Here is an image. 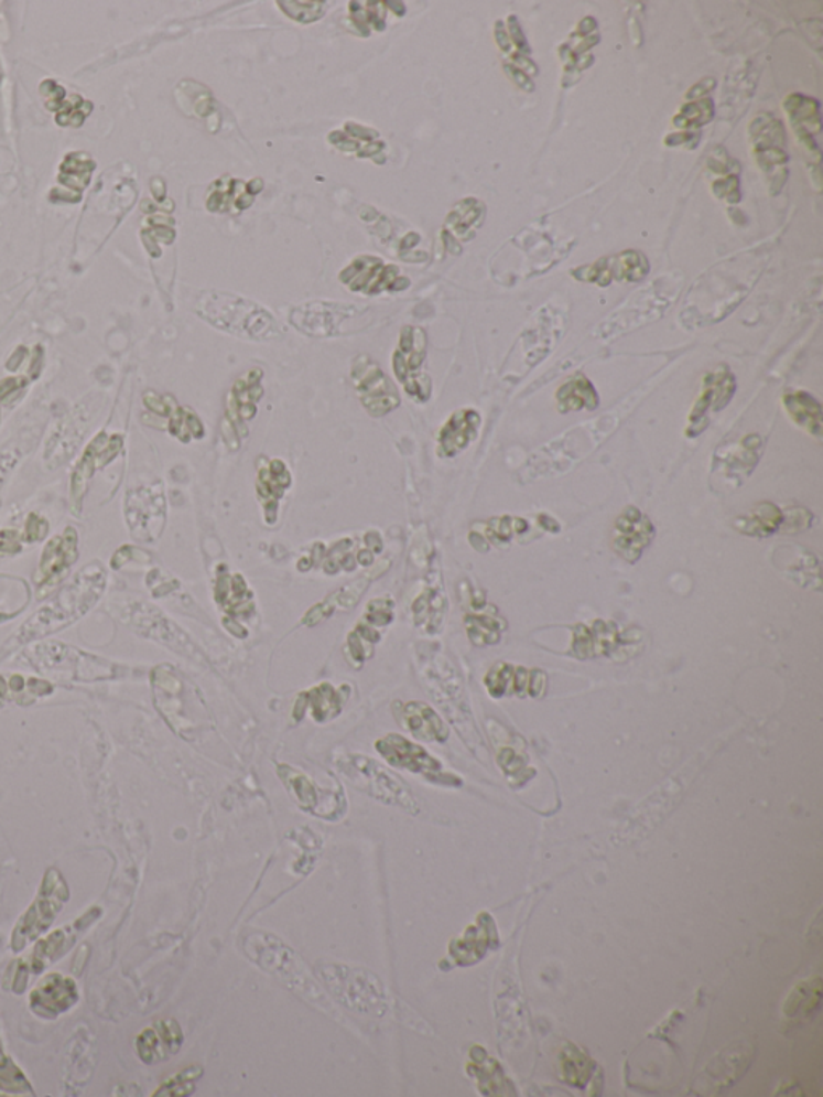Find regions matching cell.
I'll return each mask as SVG.
<instances>
[{"label":"cell","mask_w":823,"mask_h":1097,"mask_svg":"<svg viewBox=\"0 0 823 1097\" xmlns=\"http://www.w3.org/2000/svg\"><path fill=\"white\" fill-rule=\"evenodd\" d=\"M105 587H107V571L100 563H89L84 567L75 580L52 599L51 604L37 610L28 622L23 623L19 633L3 647L2 657L78 622L97 604Z\"/></svg>","instance_id":"cell-1"},{"label":"cell","mask_w":823,"mask_h":1097,"mask_svg":"<svg viewBox=\"0 0 823 1097\" xmlns=\"http://www.w3.org/2000/svg\"><path fill=\"white\" fill-rule=\"evenodd\" d=\"M241 948L248 958L258 964L262 970L285 983L290 990L300 994L304 1001L311 1002L322 1011L332 1014L334 1008L328 1002L327 994L315 983L313 972L303 959L285 943L271 934H250L241 942Z\"/></svg>","instance_id":"cell-2"},{"label":"cell","mask_w":823,"mask_h":1097,"mask_svg":"<svg viewBox=\"0 0 823 1097\" xmlns=\"http://www.w3.org/2000/svg\"><path fill=\"white\" fill-rule=\"evenodd\" d=\"M198 311L203 319L229 334L253 340H269L279 335L274 318L245 298L208 292L199 301Z\"/></svg>","instance_id":"cell-3"},{"label":"cell","mask_w":823,"mask_h":1097,"mask_svg":"<svg viewBox=\"0 0 823 1097\" xmlns=\"http://www.w3.org/2000/svg\"><path fill=\"white\" fill-rule=\"evenodd\" d=\"M28 664L37 671L72 681L97 682L107 681L118 676L117 665L107 658L86 654L78 648L62 643H45L28 650Z\"/></svg>","instance_id":"cell-4"},{"label":"cell","mask_w":823,"mask_h":1097,"mask_svg":"<svg viewBox=\"0 0 823 1097\" xmlns=\"http://www.w3.org/2000/svg\"><path fill=\"white\" fill-rule=\"evenodd\" d=\"M69 900L68 883L57 869H48L42 879L36 899L30 904L12 932L13 951L20 953L41 938L52 927Z\"/></svg>","instance_id":"cell-5"},{"label":"cell","mask_w":823,"mask_h":1097,"mask_svg":"<svg viewBox=\"0 0 823 1097\" xmlns=\"http://www.w3.org/2000/svg\"><path fill=\"white\" fill-rule=\"evenodd\" d=\"M318 977L335 998L362 1014L383 1015L388 1009L383 983L372 972L343 966H324L318 969Z\"/></svg>","instance_id":"cell-6"},{"label":"cell","mask_w":823,"mask_h":1097,"mask_svg":"<svg viewBox=\"0 0 823 1097\" xmlns=\"http://www.w3.org/2000/svg\"><path fill=\"white\" fill-rule=\"evenodd\" d=\"M343 773L351 779L360 791L387 805L399 806L411 815L419 813V804L413 798L411 788L402 783L401 777L392 774L369 756L351 755L339 763Z\"/></svg>","instance_id":"cell-7"},{"label":"cell","mask_w":823,"mask_h":1097,"mask_svg":"<svg viewBox=\"0 0 823 1097\" xmlns=\"http://www.w3.org/2000/svg\"><path fill=\"white\" fill-rule=\"evenodd\" d=\"M749 139L758 166L770 179V189H776L773 194H777L787 182L783 122L772 114H761L749 125Z\"/></svg>","instance_id":"cell-8"},{"label":"cell","mask_w":823,"mask_h":1097,"mask_svg":"<svg viewBox=\"0 0 823 1097\" xmlns=\"http://www.w3.org/2000/svg\"><path fill=\"white\" fill-rule=\"evenodd\" d=\"M675 298H678V293L664 294V289L660 287V282L651 283L648 289L640 290L636 297L629 298L628 303L621 310H616L615 314L602 324V329H605L604 336L621 335L647 324V322L660 319L664 311L674 303Z\"/></svg>","instance_id":"cell-9"},{"label":"cell","mask_w":823,"mask_h":1097,"mask_svg":"<svg viewBox=\"0 0 823 1097\" xmlns=\"http://www.w3.org/2000/svg\"><path fill=\"white\" fill-rule=\"evenodd\" d=\"M737 388L735 375L727 366H719L703 378V388L699 399L689 413L685 434L696 438L707 429L710 412H719L732 401Z\"/></svg>","instance_id":"cell-10"},{"label":"cell","mask_w":823,"mask_h":1097,"mask_svg":"<svg viewBox=\"0 0 823 1097\" xmlns=\"http://www.w3.org/2000/svg\"><path fill=\"white\" fill-rule=\"evenodd\" d=\"M650 265L640 251L628 250L622 254L598 259L594 265L573 269L571 276L581 282L597 283L608 287L613 280L618 282H640L646 279Z\"/></svg>","instance_id":"cell-11"},{"label":"cell","mask_w":823,"mask_h":1097,"mask_svg":"<svg viewBox=\"0 0 823 1097\" xmlns=\"http://www.w3.org/2000/svg\"><path fill=\"white\" fill-rule=\"evenodd\" d=\"M79 1001L78 985L72 977L59 972L47 974L30 993V1009L34 1015L55 1020L75 1008Z\"/></svg>","instance_id":"cell-12"},{"label":"cell","mask_w":823,"mask_h":1097,"mask_svg":"<svg viewBox=\"0 0 823 1097\" xmlns=\"http://www.w3.org/2000/svg\"><path fill=\"white\" fill-rule=\"evenodd\" d=\"M100 916L101 911L98 907H93V910L87 911L86 914H83L73 924L52 932L47 937L40 938V942L36 943V948L33 949L26 962L28 967H30V972L41 974L42 970L47 969V966L62 959L73 948V945L78 942L80 934L86 932V928L90 927Z\"/></svg>","instance_id":"cell-13"},{"label":"cell","mask_w":823,"mask_h":1097,"mask_svg":"<svg viewBox=\"0 0 823 1097\" xmlns=\"http://www.w3.org/2000/svg\"><path fill=\"white\" fill-rule=\"evenodd\" d=\"M126 518L134 538L153 541L163 529V494L153 490L131 491L126 499Z\"/></svg>","instance_id":"cell-14"},{"label":"cell","mask_w":823,"mask_h":1097,"mask_svg":"<svg viewBox=\"0 0 823 1097\" xmlns=\"http://www.w3.org/2000/svg\"><path fill=\"white\" fill-rule=\"evenodd\" d=\"M375 749L392 767L422 774L432 781H437L441 767H443V764L430 755L423 746L413 744L402 735H387L375 744Z\"/></svg>","instance_id":"cell-15"},{"label":"cell","mask_w":823,"mask_h":1097,"mask_svg":"<svg viewBox=\"0 0 823 1097\" xmlns=\"http://www.w3.org/2000/svg\"><path fill=\"white\" fill-rule=\"evenodd\" d=\"M654 535L657 531L650 518L637 507H628L616 520L613 529V548L622 559L634 563L653 541Z\"/></svg>","instance_id":"cell-16"},{"label":"cell","mask_w":823,"mask_h":1097,"mask_svg":"<svg viewBox=\"0 0 823 1097\" xmlns=\"http://www.w3.org/2000/svg\"><path fill=\"white\" fill-rule=\"evenodd\" d=\"M184 1043V1033L176 1020H160L149 1029L143 1030L136 1040V1050L140 1061L147 1065L160 1064L171 1056H176Z\"/></svg>","instance_id":"cell-17"},{"label":"cell","mask_w":823,"mask_h":1097,"mask_svg":"<svg viewBox=\"0 0 823 1097\" xmlns=\"http://www.w3.org/2000/svg\"><path fill=\"white\" fill-rule=\"evenodd\" d=\"M356 313L349 304L310 303L293 311L292 322L304 334L331 336L339 334V325Z\"/></svg>","instance_id":"cell-18"},{"label":"cell","mask_w":823,"mask_h":1097,"mask_svg":"<svg viewBox=\"0 0 823 1097\" xmlns=\"http://www.w3.org/2000/svg\"><path fill=\"white\" fill-rule=\"evenodd\" d=\"M783 110L787 111L788 121L793 128L794 135L800 139L805 152L821 157L814 136L821 132V104L815 98L803 96V94H791L784 98Z\"/></svg>","instance_id":"cell-19"},{"label":"cell","mask_w":823,"mask_h":1097,"mask_svg":"<svg viewBox=\"0 0 823 1097\" xmlns=\"http://www.w3.org/2000/svg\"><path fill=\"white\" fill-rule=\"evenodd\" d=\"M78 533L73 528H66V531L55 536L42 552L40 570L34 578L37 587L59 580L62 574L78 560Z\"/></svg>","instance_id":"cell-20"},{"label":"cell","mask_w":823,"mask_h":1097,"mask_svg":"<svg viewBox=\"0 0 823 1097\" xmlns=\"http://www.w3.org/2000/svg\"><path fill=\"white\" fill-rule=\"evenodd\" d=\"M490 938H497L496 928H494L490 916L481 914L478 925L468 927L464 937L451 943V956L461 966H470V964L478 962L486 955V951H488Z\"/></svg>","instance_id":"cell-21"},{"label":"cell","mask_w":823,"mask_h":1097,"mask_svg":"<svg viewBox=\"0 0 823 1097\" xmlns=\"http://www.w3.org/2000/svg\"><path fill=\"white\" fill-rule=\"evenodd\" d=\"M783 408L800 429L808 431L815 440L822 441L823 409L811 392L804 390L784 392Z\"/></svg>","instance_id":"cell-22"},{"label":"cell","mask_w":823,"mask_h":1097,"mask_svg":"<svg viewBox=\"0 0 823 1097\" xmlns=\"http://www.w3.org/2000/svg\"><path fill=\"white\" fill-rule=\"evenodd\" d=\"M402 724L420 741L444 742L450 735L436 711L422 702L405 703L402 708Z\"/></svg>","instance_id":"cell-23"},{"label":"cell","mask_w":823,"mask_h":1097,"mask_svg":"<svg viewBox=\"0 0 823 1097\" xmlns=\"http://www.w3.org/2000/svg\"><path fill=\"white\" fill-rule=\"evenodd\" d=\"M559 412L595 411L600 405V398L586 375L576 374L568 378L555 395Z\"/></svg>","instance_id":"cell-24"},{"label":"cell","mask_w":823,"mask_h":1097,"mask_svg":"<svg viewBox=\"0 0 823 1097\" xmlns=\"http://www.w3.org/2000/svg\"><path fill=\"white\" fill-rule=\"evenodd\" d=\"M479 423H481L479 413L472 409L455 412L441 433L443 455H455L465 450L478 434Z\"/></svg>","instance_id":"cell-25"},{"label":"cell","mask_w":823,"mask_h":1097,"mask_svg":"<svg viewBox=\"0 0 823 1097\" xmlns=\"http://www.w3.org/2000/svg\"><path fill=\"white\" fill-rule=\"evenodd\" d=\"M279 776L304 811L321 816V791L306 774L282 764L279 766Z\"/></svg>","instance_id":"cell-26"},{"label":"cell","mask_w":823,"mask_h":1097,"mask_svg":"<svg viewBox=\"0 0 823 1097\" xmlns=\"http://www.w3.org/2000/svg\"><path fill=\"white\" fill-rule=\"evenodd\" d=\"M783 520V512L776 504L762 503L758 504V507L748 517H741L740 520H737L735 527L744 535L765 538L782 527Z\"/></svg>","instance_id":"cell-27"},{"label":"cell","mask_w":823,"mask_h":1097,"mask_svg":"<svg viewBox=\"0 0 823 1097\" xmlns=\"http://www.w3.org/2000/svg\"><path fill=\"white\" fill-rule=\"evenodd\" d=\"M822 998V981L819 977L801 981L791 991L783 1012L787 1018H798V1015H809L819 1008Z\"/></svg>","instance_id":"cell-28"},{"label":"cell","mask_w":823,"mask_h":1097,"mask_svg":"<svg viewBox=\"0 0 823 1097\" xmlns=\"http://www.w3.org/2000/svg\"><path fill=\"white\" fill-rule=\"evenodd\" d=\"M0 1091L9 1093V1095L36 1096L26 1075L3 1051L2 1041H0Z\"/></svg>","instance_id":"cell-29"},{"label":"cell","mask_w":823,"mask_h":1097,"mask_svg":"<svg viewBox=\"0 0 823 1097\" xmlns=\"http://www.w3.org/2000/svg\"><path fill=\"white\" fill-rule=\"evenodd\" d=\"M307 703L313 707V717L317 721L334 720L342 711V697L335 692L334 687L328 685L318 686L310 696H306Z\"/></svg>","instance_id":"cell-30"},{"label":"cell","mask_w":823,"mask_h":1097,"mask_svg":"<svg viewBox=\"0 0 823 1097\" xmlns=\"http://www.w3.org/2000/svg\"><path fill=\"white\" fill-rule=\"evenodd\" d=\"M571 1050L563 1051V1074H565L566 1082L570 1085L580 1086L584 1088L588 1082V1077L592 1074V1067H594V1062L591 1058L584 1056L577 1047L571 1046Z\"/></svg>","instance_id":"cell-31"},{"label":"cell","mask_w":823,"mask_h":1097,"mask_svg":"<svg viewBox=\"0 0 823 1097\" xmlns=\"http://www.w3.org/2000/svg\"><path fill=\"white\" fill-rule=\"evenodd\" d=\"M202 1075L203 1068L199 1065H192V1067L184 1068V1071L167 1078L153 1096H191L195 1091L196 1082L202 1078Z\"/></svg>","instance_id":"cell-32"},{"label":"cell","mask_w":823,"mask_h":1097,"mask_svg":"<svg viewBox=\"0 0 823 1097\" xmlns=\"http://www.w3.org/2000/svg\"><path fill=\"white\" fill-rule=\"evenodd\" d=\"M714 117V105L711 98H700V100L689 101L679 111L678 117L672 119L678 128H692V126H705Z\"/></svg>","instance_id":"cell-33"},{"label":"cell","mask_w":823,"mask_h":1097,"mask_svg":"<svg viewBox=\"0 0 823 1097\" xmlns=\"http://www.w3.org/2000/svg\"><path fill=\"white\" fill-rule=\"evenodd\" d=\"M283 12L297 23H313L325 13L324 2H279Z\"/></svg>","instance_id":"cell-34"},{"label":"cell","mask_w":823,"mask_h":1097,"mask_svg":"<svg viewBox=\"0 0 823 1097\" xmlns=\"http://www.w3.org/2000/svg\"><path fill=\"white\" fill-rule=\"evenodd\" d=\"M713 194L717 198L727 200L728 203L740 202V184H738V178L735 174L730 176L721 179V181L714 182Z\"/></svg>","instance_id":"cell-35"},{"label":"cell","mask_w":823,"mask_h":1097,"mask_svg":"<svg viewBox=\"0 0 823 1097\" xmlns=\"http://www.w3.org/2000/svg\"><path fill=\"white\" fill-rule=\"evenodd\" d=\"M392 604L387 599H381V601H372L369 605V612H367V620L373 625L385 626L392 620Z\"/></svg>","instance_id":"cell-36"},{"label":"cell","mask_w":823,"mask_h":1097,"mask_svg":"<svg viewBox=\"0 0 823 1097\" xmlns=\"http://www.w3.org/2000/svg\"><path fill=\"white\" fill-rule=\"evenodd\" d=\"M48 525L44 518L37 517L36 514H31L26 521V541L34 542L41 541L45 535H47Z\"/></svg>","instance_id":"cell-37"},{"label":"cell","mask_w":823,"mask_h":1097,"mask_svg":"<svg viewBox=\"0 0 823 1097\" xmlns=\"http://www.w3.org/2000/svg\"><path fill=\"white\" fill-rule=\"evenodd\" d=\"M714 84H716V80H714L713 78L703 79L702 83H699L696 84V86H693L692 89H690L689 93H686L685 97L689 98V100H695V98L705 97L706 94L710 93L711 89H713Z\"/></svg>","instance_id":"cell-38"},{"label":"cell","mask_w":823,"mask_h":1097,"mask_svg":"<svg viewBox=\"0 0 823 1097\" xmlns=\"http://www.w3.org/2000/svg\"><path fill=\"white\" fill-rule=\"evenodd\" d=\"M699 135H681V136H668L667 146H685L686 149H692L693 146L699 143Z\"/></svg>","instance_id":"cell-39"},{"label":"cell","mask_w":823,"mask_h":1097,"mask_svg":"<svg viewBox=\"0 0 823 1097\" xmlns=\"http://www.w3.org/2000/svg\"><path fill=\"white\" fill-rule=\"evenodd\" d=\"M6 692H7L6 681H3V678H0V697L6 696Z\"/></svg>","instance_id":"cell-40"}]
</instances>
